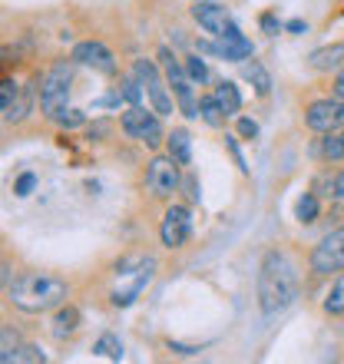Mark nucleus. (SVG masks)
Returning <instances> with one entry per match:
<instances>
[{
    "label": "nucleus",
    "instance_id": "28",
    "mask_svg": "<svg viewBox=\"0 0 344 364\" xmlns=\"http://www.w3.org/2000/svg\"><path fill=\"white\" fill-rule=\"evenodd\" d=\"M53 123L63 126V129H77V126L86 123V113H83V109H70V106H67V109H63V113H60Z\"/></svg>",
    "mask_w": 344,
    "mask_h": 364
},
{
    "label": "nucleus",
    "instance_id": "19",
    "mask_svg": "<svg viewBox=\"0 0 344 364\" xmlns=\"http://www.w3.org/2000/svg\"><path fill=\"white\" fill-rule=\"evenodd\" d=\"M199 119L205 126H215V129H219V126H225V109L219 106L215 93H212V96H202V100H199Z\"/></svg>",
    "mask_w": 344,
    "mask_h": 364
},
{
    "label": "nucleus",
    "instance_id": "34",
    "mask_svg": "<svg viewBox=\"0 0 344 364\" xmlns=\"http://www.w3.org/2000/svg\"><path fill=\"white\" fill-rule=\"evenodd\" d=\"M239 136L255 139V136H258V123H255V119H239Z\"/></svg>",
    "mask_w": 344,
    "mask_h": 364
},
{
    "label": "nucleus",
    "instance_id": "32",
    "mask_svg": "<svg viewBox=\"0 0 344 364\" xmlns=\"http://www.w3.org/2000/svg\"><path fill=\"white\" fill-rule=\"evenodd\" d=\"M33 186H37V176H33V173H23L17 182H14V192H17L20 199H23V196H30V192H33Z\"/></svg>",
    "mask_w": 344,
    "mask_h": 364
},
{
    "label": "nucleus",
    "instance_id": "5",
    "mask_svg": "<svg viewBox=\"0 0 344 364\" xmlns=\"http://www.w3.org/2000/svg\"><path fill=\"white\" fill-rule=\"evenodd\" d=\"M129 265H133V262H123V265H119V282H116V288H113L116 308H129L136 298H139V291L153 282V269H156L153 259H136V269H129Z\"/></svg>",
    "mask_w": 344,
    "mask_h": 364
},
{
    "label": "nucleus",
    "instance_id": "17",
    "mask_svg": "<svg viewBox=\"0 0 344 364\" xmlns=\"http://www.w3.org/2000/svg\"><path fill=\"white\" fill-rule=\"evenodd\" d=\"M215 100H219V106L225 109V116H239L242 93H239V87H235L232 80H222L219 87H215Z\"/></svg>",
    "mask_w": 344,
    "mask_h": 364
},
{
    "label": "nucleus",
    "instance_id": "30",
    "mask_svg": "<svg viewBox=\"0 0 344 364\" xmlns=\"http://www.w3.org/2000/svg\"><path fill=\"white\" fill-rule=\"evenodd\" d=\"M43 361H47V355H43L37 345H23L17 351V361L14 364H43Z\"/></svg>",
    "mask_w": 344,
    "mask_h": 364
},
{
    "label": "nucleus",
    "instance_id": "8",
    "mask_svg": "<svg viewBox=\"0 0 344 364\" xmlns=\"http://www.w3.org/2000/svg\"><path fill=\"white\" fill-rule=\"evenodd\" d=\"M195 53H212V57L229 60V63H242V60H249L255 50H252V40L245 37L239 27H232L229 33L215 37V43H209V40H199V43H195Z\"/></svg>",
    "mask_w": 344,
    "mask_h": 364
},
{
    "label": "nucleus",
    "instance_id": "39",
    "mask_svg": "<svg viewBox=\"0 0 344 364\" xmlns=\"http://www.w3.org/2000/svg\"><path fill=\"white\" fill-rule=\"evenodd\" d=\"M195 4H202V0H195Z\"/></svg>",
    "mask_w": 344,
    "mask_h": 364
},
{
    "label": "nucleus",
    "instance_id": "15",
    "mask_svg": "<svg viewBox=\"0 0 344 364\" xmlns=\"http://www.w3.org/2000/svg\"><path fill=\"white\" fill-rule=\"evenodd\" d=\"M166 149H169V156L179 166H189L192 163V139H189V133H186V129H172V133L166 136Z\"/></svg>",
    "mask_w": 344,
    "mask_h": 364
},
{
    "label": "nucleus",
    "instance_id": "33",
    "mask_svg": "<svg viewBox=\"0 0 344 364\" xmlns=\"http://www.w3.org/2000/svg\"><path fill=\"white\" fill-rule=\"evenodd\" d=\"M225 146H229L232 159L239 163V169H242V173H249V166H245V159H242V153H239V146H235V136H225Z\"/></svg>",
    "mask_w": 344,
    "mask_h": 364
},
{
    "label": "nucleus",
    "instance_id": "10",
    "mask_svg": "<svg viewBox=\"0 0 344 364\" xmlns=\"http://www.w3.org/2000/svg\"><path fill=\"white\" fill-rule=\"evenodd\" d=\"M179 163L172 156H156L149 169H146V189L153 192L156 199H172V192L179 189Z\"/></svg>",
    "mask_w": 344,
    "mask_h": 364
},
{
    "label": "nucleus",
    "instance_id": "29",
    "mask_svg": "<svg viewBox=\"0 0 344 364\" xmlns=\"http://www.w3.org/2000/svg\"><path fill=\"white\" fill-rule=\"evenodd\" d=\"M119 96L123 100H129L133 106H143V100H146V93H143V87H139V80H123V90H119Z\"/></svg>",
    "mask_w": 344,
    "mask_h": 364
},
{
    "label": "nucleus",
    "instance_id": "25",
    "mask_svg": "<svg viewBox=\"0 0 344 364\" xmlns=\"http://www.w3.org/2000/svg\"><path fill=\"white\" fill-rule=\"evenodd\" d=\"M325 311L328 315H344V275L335 278V285H331V291L325 298Z\"/></svg>",
    "mask_w": 344,
    "mask_h": 364
},
{
    "label": "nucleus",
    "instance_id": "11",
    "mask_svg": "<svg viewBox=\"0 0 344 364\" xmlns=\"http://www.w3.org/2000/svg\"><path fill=\"white\" fill-rule=\"evenodd\" d=\"M305 123H308V129H315V133L344 129V100H338V96H331V100H315V103L305 109Z\"/></svg>",
    "mask_w": 344,
    "mask_h": 364
},
{
    "label": "nucleus",
    "instance_id": "2",
    "mask_svg": "<svg viewBox=\"0 0 344 364\" xmlns=\"http://www.w3.org/2000/svg\"><path fill=\"white\" fill-rule=\"evenodd\" d=\"M7 295L20 311L40 315V311L60 308L67 301V282L57 275H43V272H23L20 278H14V285L7 288Z\"/></svg>",
    "mask_w": 344,
    "mask_h": 364
},
{
    "label": "nucleus",
    "instance_id": "13",
    "mask_svg": "<svg viewBox=\"0 0 344 364\" xmlns=\"http://www.w3.org/2000/svg\"><path fill=\"white\" fill-rule=\"evenodd\" d=\"M70 60H73V63H80V67H90V70H96V73H103V77H113V73H116L113 53H109L100 40H83V43H77Z\"/></svg>",
    "mask_w": 344,
    "mask_h": 364
},
{
    "label": "nucleus",
    "instance_id": "4",
    "mask_svg": "<svg viewBox=\"0 0 344 364\" xmlns=\"http://www.w3.org/2000/svg\"><path fill=\"white\" fill-rule=\"evenodd\" d=\"M159 63H163V73L169 80V90L176 96V103H179L182 116L186 119H199V100H195V80L186 73L179 60L172 57V50H159Z\"/></svg>",
    "mask_w": 344,
    "mask_h": 364
},
{
    "label": "nucleus",
    "instance_id": "21",
    "mask_svg": "<svg viewBox=\"0 0 344 364\" xmlns=\"http://www.w3.org/2000/svg\"><path fill=\"white\" fill-rule=\"evenodd\" d=\"M20 338H17V331H14V328L10 325H4L0 328V361L4 364H14L17 361V351H20Z\"/></svg>",
    "mask_w": 344,
    "mask_h": 364
},
{
    "label": "nucleus",
    "instance_id": "7",
    "mask_svg": "<svg viewBox=\"0 0 344 364\" xmlns=\"http://www.w3.org/2000/svg\"><path fill=\"white\" fill-rule=\"evenodd\" d=\"M119 123H123L126 136H133L136 143L149 146V149H156V146L166 139V136H163V123H159V113H149L146 106H129Z\"/></svg>",
    "mask_w": 344,
    "mask_h": 364
},
{
    "label": "nucleus",
    "instance_id": "18",
    "mask_svg": "<svg viewBox=\"0 0 344 364\" xmlns=\"http://www.w3.org/2000/svg\"><path fill=\"white\" fill-rule=\"evenodd\" d=\"M242 73H245V80H249L252 87H255L258 96H268V93H272V77H268V70L262 67L258 60L245 63V67H242Z\"/></svg>",
    "mask_w": 344,
    "mask_h": 364
},
{
    "label": "nucleus",
    "instance_id": "20",
    "mask_svg": "<svg viewBox=\"0 0 344 364\" xmlns=\"http://www.w3.org/2000/svg\"><path fill=\"white\" fill-rule=\"evenodd\" d=\"M80 328V311L73 305H60V311H57V318H53V335L57 338H67V335H73Z\"/></svg>",
    "mask_w": 344,
    "mask_h": 364
},
{
    "label": "nucleus",
    "instance_id": "16",
    "mask_svg": "<svg viewBox=\"0 0 344 364\" xmlns=\"http://www.w3.org/2000/svg\"><path fill=\"white\" fill-rule=\"evenodd\" d=\"M308 63H311L315 70H335V67H341V63H344V40H341V43H331V47L315 50V53L308 57Z\"/></svg>",
    "mask_w": 344,
    "mask_h": 364
},
{
    "label": "nucleus",
    "instance_id": "6",
    "mask_svg": "<svg viewBox=\"0 0 344 364\" xmlns=\"http://www.w3.org/2000/svg\"><path fill=\"white\" fill-rule=\"evenodd\" d=\"M133 77L139 80V87H143L146 100H149V106H153L159 116H169L172 113V90H169V80L159 77V70H156L153 60H136L133 67Z\"/></svg>",
    "mask_w": 344,
    "mask_h": 364
},
{
    "label": "nucleus",
    "instance_id": "35",
    "mask_svg": "<svg viewBox=\"0 0 344 364\" xmlns=\"http://www.w3.org/2000/svg\"><path fill=\"white\" fill-rule=\"evenodd\" d=\"M262 27H265L268 33H278V27H281V23L275 20V14H265V17H262Z\"/></svg>",
    "mask_w": 344,
    "mask_h": 364
},
{
    "label": "nucleus",
    "instance_id": "38",
    "mask_svg": "<svg viewBox=\"0 0 344 364\" xmlns=\"http://www.w3.org/2000/svg\"><path fill=\"white\" fill-rule=\"evenodd\" d=\"M288 30H291V33H301V30H305V23H301V20H291V23H288Z\"/></svg>",
    "mask_w": 344,
    "mask_h": 364
},
{
    "label": "nucleus",
    "instance_id": "12",
    "mask_svg": "<svg viewBox=\"0 0 344 364\" xmlns=\"http://www.w3.org/2000/svg\"><path fill=\"white\" fill-rule=\"evenodd\" d=\"M192 235V212L186 205H169V212L163 215L159 225V239L166 249H182Z\"/></svg>",
    "mask_w": 344,
    "mask_h": 364
},
{
    "label": "nucleus",
    "instance_id": "23",
    "mask_svg": "<svg viewBox=\"0 0 344 364\" xmlns=\"http://www.w3.org/2000/svg\"><path fill=\"white\" fill-rule=\"evenodd\" d=\"M93 355H100V358H109V361H119L123 358V341L116 335H103L100 341L93 345Z\"/></svg>",
    "mask_w": 344,
    "mask_h": 364
},
{
    "label": "nucleus",
    "instance_id": "22",
    "mask_svg": "<svg viewBox=\"0 0 344 364\" xmlns=\"http://www.w3.org/2000/svg\"><path fill=\"white\" fill-rule=\"evenodd\" d=\"M318 212H321V205H318V196H315V192H305V196L295 202V219L305 222V225L318 219Z\"/></svg>",
    "mask_w": 344,
    "mask_h": 364
},
{
    "label": "nucleus",
    "instance_id": "31",
    "mask_svg": "<svg viewBox=\"0 0 344 364\" xmlns=\"http://www.w3.org/2000/svg\"><path fill=\"white\" fill-rule=\"evenodd\" d=\"M17 96H20L17 83H14V80H4V83H0V109H10V106L17 103Z\"/></svg>",
    "mask_w": 344,
    "mask_h": 364
},
{
    "label": "nucleus",
    "instance_id": "14",
    "mask_svg": "<svg viewBox=\"0 0 344 364\" xmlns=\"http://www.w3.org/2000/svg\"><path fill=\"white\" fill-rule=\"evenodd\" d=\"M192 20H195L205 33H212V37H222V33H229V30L235 27V23H232V14L222 7L219 0H202V4H195V7H192Z\"/></svg>",
    "mask_w": 344,
    "mask_h": 364
},
{
    "label": "nucleus",
    "instance_id": "3",
    "mask_svg": "<svg viewBox=\"0 0 344 364\" xmlns=\"http://www.w3.org/2000/svg\"><path fill=\"white\" fill-rule=\"evenodd\" d=\"M70 87H73V67H70L67 60L53 63V67L40 77L37 96H40V113L47 116V119H57V116L67 109Z\"/></svg>",
    "mask_w": 344,
    "mask_h": 364
},
{
    "label": "nucleus",
    "instance_id": "24",
    "mask_svg": "<svg viewBox=\"0 0 344 364\" xmlns=\"http://www.w3.org/2000/svg\"><path fill=\"white\" fill-rule=\"evenodd\" d=\"M321 156H325L328 163H338V159H344V129L328 133V139L321 143Z\"/></svg>",
    "mask_w": 344,
    "mask_h": 364
},
{
    "label": "nucleus",
    "instance_id": "26",
    "mask_svg": "<svg viewBox=\"0 0 344 364\" xmlns=\"http://www.w3.org/2000/svg\"><path fill=\"white\" fill-rule=\"evenodd\" d=\"M186 73L195 80V87H202V83L209 80V67H205L202 53H195V57H186Z\"/></svg>",
    "mask_w": 344,
    "mask_h": 364
},
{
    "label": "nucleus",
    "instance_id": "1",
    "mask_svg": "<svg viewBox=\"0 0 344 364\" xmlns=\"http://www.w3.org/2000/svg\"><path fill=\"white\" fill-rule=\"evenodd\" d=\"M298 298V269L295 262L281 252H265L262 269H258V305L262 315L275 318L281 315Z\"/></svg>",
    "mask_w": 344,
    "mask_h": 364
},
{
    "label": "nucleus",
    "instance_id": "9",
    "mask_svg": "<svg viewBox=\"0 0 344 364\" xmlns=\"http://www.w3.org/2000/svg\"><path fill=\"white\" fill-rule=\"evenodd\" d=\"M311 272L315 275H331V272H344V229L328 232L325 239L311 252Z\"/></svg>",
    "mask_w": 344,
    "mask_h": 364
},
{
    "label": "nucleus",
    "instance_id": "37",
    "mask_svg": "<svg viewBox=\"0 0 344 364\" xmlns=\"http://www.w3.org/2000/svg\"><path fill=\"white\" fill-rule=\"evenodd\" d=\"M335 96H338V100H344V70L335 77Z\"/></svg>",
    "mask_w": 344,
    "mask_h": 364
},
{
    "label": "nucleus",
    "instance_id": "27",
    "mask_svg": "<svg viewBox=\"0 0 344 364\" xmlns=\"http://www.w3.org/2000/svg\"><path fill=\"white\" fill-rule=\"evenodd\" d=\"M27 109H30V96H27V93H20V96H17V103L10 106V109H4V123H20V119L27 116Z\"/></svg>",
    "mask_w": 344,
    "mask_h": 364
},
{
    "label": "nucleus",
    "instance_id": "36",
    "mask_svg": "<svg viewBox=\"0 0 344 364\" xmlns=\"http://www.w3.org/2000/svg\"><path fill=\"white\" fill-rule=\"evenodd\" d=\"M335 199H338V202H344V173H338V176H335Z\"/></svg>",
    "mask_w": 344,
    "mask_h": 364
}]
</instances>
